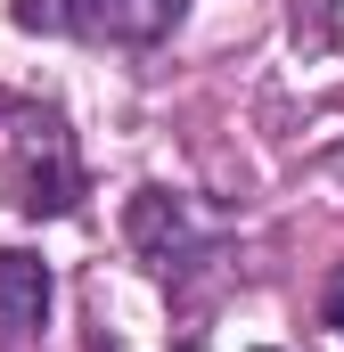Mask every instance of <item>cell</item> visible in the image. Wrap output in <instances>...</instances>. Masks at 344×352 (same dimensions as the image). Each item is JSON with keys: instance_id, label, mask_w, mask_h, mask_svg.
Segmentation results:
<instances>
[{"instance_id": "cell-2", "label": "cell", "mask_w": 344, "mask_h": 352, "mask_svg": "<svg viewBox=\"0 0 344 352\" xmlns=\"http://www.w3.org/2000/svg\"><path fill=\"white\" fill-rule=\"evenodd\" d=\"M123 230H131V246H140L156 270H189L205 246H213V230H205L180 197H164V188H140L131 213H123Z\"/></svg>"}, {"instance_id": "cell-7", "label": "cell", "mask_w": 344, "mask_h": 352, "mask_svg": "<svg viewBox=\"0 0 344 352\" xmlns=\"http://www.w3.org/2000/svg\"><path fill=\"white\" fill-rule=\"evenodd\" d=\"M328 328H344V278L328 287Z\"/></svg>"}, {"instance_id": "cell-1", "label": "cell", "mask_w": 344, "mask_h": 352, "mask_svg": "<svg viewBox=\"0 0 344 352\" xmlns=\"http://www.w3.org/2000/svg\"><path fill=\"white\" fill-rule=\"evenodd\" d=\"M8 197L25 213H66L83 197V173H74V148H66L58 115L17 107V131H8Z\"/></svg>"}, {"instance_id": "cell-6", "label": "cell", "mask_w": 344, "mask_h": 352, "mask_svg": "<svg viewBox=\"0 0 344 352\" xmlns=\"http://www.w3.org/2000/svg\"><path fill=\"white\" fill-rule=\"evenodd\" d=\"M17 25H25V33H33V25H66V8H58V0H17Z\"/></svg>"}, {"instance_id": "cell-4", "label": "cell", "mask_w": 344, "mask_h": 352, "mask_svg": "<svg viewBox=\"0 0 344 352\" xmlns=\"http://www.w3.org/2000/svg\"><path fill=\"white\" fill-rule=\"evenodd\" d=\"M41 320H50V263L8 246L0 254V328L25 344V336H41Z\"/></svg>"}, {"instance_id": "cell-5", "label": "cell", "mask_w": 344, "mask_h": 352, "mask_svg": "<svg viewBox=\"0 0 344 352\" xmlns=\"http://www.w3.org/2000/svg\"><path fill=\"white\" fill-rule=\"evenodd\" d=\"M328 33H336V0H295V41H312V50H320Z\"/></svg>"}, {"instance_id": "cell-3", "label": "cell", "mask_w": 344, "mask_h": 352, "mask_svg": "<svg viewBox=\"0 0 344 352\" xmlns=\"http://www.w3.org/2000/svg\"><path fill=\"white\" fill-rule=\"evenodd\" d=\"M180 16H189V0H66V25H83L90 41H123V50L164 41Z\"/></svg>"}]
</instances>
